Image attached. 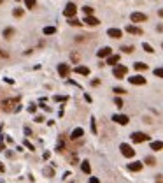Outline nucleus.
<instances>
[{"instance_id":"nucleus-26","label":"nucleus","mask_w":163,"mask_h":183,"mask_svg":"<svg viewBox=\"0 0 163 183\" xmlns=\"http://www.w3.org/2000/svg\"><path fill=\"white\" fill-rule=\"evenodd\" d=\"M142 48H144V51H146V53H154L153 46H151V44H147V42H144V44H142Z\"/></svg>"},{"instance_id":"nucleus-14","label":"nucleus","mask_w":163,"mask_h":183,"mask_svg":"<svg viewBox=\"0 0 163 183\" xmlns=\"http://www.w3.org/2000/svg\"><path fill=\"white\" fill-rule=\"evenodd\" d=\"M74 71H75V74H81V76H90V69L84 65H77Z\"/></svg>"},{"instance_id":"nucleus-6","label":"nucleus","mask_w":163,"mask_h":183,"mask_svg":"<svg viewBox=\"0 0 163 183\" xmlns=\"http://www.w3.org/2000/svg\"><path fill=\"white\" fill-rule=\"evenodd\" d=\"M58 74H60L61 78H67V76L70 74V67H69V63H58Z\"/></svg>"},{"instance_id":"nucleus-25","label":"nucleus","mask_w":163,"mask_h":183,"mask_svg":"<svg viewBox=\"0 0 163 183\" xmlns=\"http://www.w3.org/2000/svg\"><path fill=\"white\" fill-rule=\"evenodd\" d=\"M12 14H14L16 18H21V16L25 14V11L21 9V7H16V9H12Z\"/></svg>"},{"instance_id":"nucleus-19","label":"nucleus","mask_w":163,"mask_h":183,"mask_svg":"<svg viewBox=\"0 0 163 183\" xmlns=\"http://www.w3.org/2000/svg\"><path fill=\"white\" fill-rule=\"evenodd\" d=\"M118 62H119V55H109L107 56V63L109 65H116Z\"/></svg>"},{"instance_id":"nucleus-23","label":"nucleus","mask_w":163,"mask_h":183,"mask_svg":"<svg viewBox=\"0 0 163 183\" xmlns=\"http://www.w3.org/2000/svg\"><path fill=\"white\" fill-rule=\"evenodd\" d=\"M69 25H72V27H82V21L75 20V18H69Z\"/></svg>"},{"instance_id":"nucleus-27","label":"nucleus","mask_w":163,"mask_h":183,"mask_svg":"<svg viewBox=\"0 0 163 183\" xmlns=\"http://www.w3.org/2000/svg\"><path fill=\"white\" fill-rule=\"evenodd\" d=\"M82 12H84L86 16H90V14H93V7H90V5H84V7H82Z\"/></svg>"},{"instance_id":"nucleus-5","label":"nucleus","mask_w":163,"mask_h":183,"mask_svg":"<svg viewBox=\"0 0 163 183\" xmlns=\"http://www.w3.org/2000/svg\"><path fill=\"white\" fill-rule=\"evenodd\" d=\"M130 20H132L133 23H142V21H147V16H146L144 12H132Z\"/></svg>"},{"instance_id":"nucleus-38","label":"nucleus","mask_w":163,"mask_h":183,"mask_svg":"<svg viewBox=\"0 0 163 183\" xmlns=\"http://www.w3.org/2000/svg\"><path fill=\"white\" fill-rule=\"evenodd\" d=\"M44 174H46V176H53V174H54V169H49V167H48V169H44Z\"/></svg>"},{"instance_id":"nucleus-41","label":"nucleus","mask_w":163,"mask_h":183,"mask_svg":"<svg viewBox=\"0 0 163 183\" xmlns=\"http://www.w3.org/2000/svg\"><path fill=\"white\" fill-rule=\"evenodd\" d=\"M28 111H30V113H35V111H37V106H33V104H32L30 108H28Z\"/></svg>"},{"instance_id":"nucleus-24","label":"nucleus","mask_w":163,"mask_h":183,"mask_svg":"<svg viewBox=\"0 0 163 183\" xmlns=\"http://www.w3.org/2000/svg\"><path fill=\"white\" fill-rule=\"evenodd\" d=\"M42 32H44V35H53L56 32V27H46Z\"/></svg>"},{"instance_id":"nucleus-48","label":"nucleus","mask_w":163,"mask_h":183,"mask_svg":"<svg viewBox=\"0 0 163 183\" xmlns=\"http://www.w3.org/2000/svg\"><path fill=\"white\" fill-rule=\"evenodd\" d=\"M158 14H160V18H163V9H161V11H158Z\"/></svg>"},{"instance_id":"nucleus-16","label":"nucleus","mask_w":163,"mask_h":183,"mask_svg":"<svg viewBox=\"0 0 163 183\" xmlns=\"http://www.w3.org/2000/svg\"><path fill=\"white\" fill-rule=\"evenodd\" d=\"M142 165H144L142 162H130V164H128V169L137 173V171H140V169H142Z\"/></svg>"},{"instance_id":"nucleus-43","label":"nucleus","mask_w":163,"mask_h":183,"mask_svg":"<svg viewBox=\"0 0 163 183\" xmlns=\"http://www.w3.org/2000/svg\"><path fill=\"white\" fill-rule=\"evenodd\" d=\"M91 85H93V86H98V85H100V79H93Z\"/></svg>"},{"instance_id":"nucleus-17","label":"nucleus","mask_w":163,"mask_h":183,"mask_svg":"<svg viewBox=\"0 0 163 183\" xmlns=\"http://www.w3.org/2000/svg\"><path fill=\"white\" fill-rule=\"evenodd\" d=\"M81 169H82V173L84 174H90L91 173V165H90V162H88V160H82L81 162Z\"/></svg>"},{"instance_id":"nucleus-3","label":"nucleus","mask_w":163,"mask_h":183,"mask_svg":"<svg viewBox=\"0 0 163 183\" xmlns=\"http://www.w3.org/2000/svg\"><path fill=\"white\" fill-rule=\"evenodd\" d=\"M119 150H121V153L126 157V159H132L133 155H135V150H133L130 144H126V143H123L121 146H119Z\"/></svg>"},{"instance_id":"nucleus-29","label":"nucleus","mask_w":163,"mask_h":183,"mask_svg":"<svg viewBox=\"0 0 163 183\" xmlns=\"http://www.w3.org/2000/svg\"><path fill=\"white\" fill-rule=\"evenodd\" d=\"M67 99H69L67 95H54V101H56V102H65Z\"/></svg>"},{"instance_id":"nucleus-28","label":"nucleus","mask_w":163,"mask_h":183,"mask_svg":"<svg viewBox=\"0 0 163 183\" xmlns=\"http://www.w3.org/2000/svg\"><path fill=\"white\" fill-rule=\"evenodd\" d=\"M154 76H156V78H161V79H163V67L154 69Z\"/></svg>"},{"instance_id":"nucleus-34","label":"nucleus","mask_w":163,"mask_h":183,"mask_svg":"<svg viewBox=\"0 0 163 183\" xmlns=\"http://www.w3.org/2000/svg\"><path fill=\"white\" fill-rule=\"evenodd\" d=\"M5 150V144H4V134H0V152Z\"/></svg>"},{"instance_id":"nucleus-22","label":"nucleus","mask_w":163,"mask_h":183,"mask_svg":"<svg viewBox=\"0 0 163 183\" xmlns=\"http://www.w3.org/2000/svg\"><path fill=\"white\" fill-rule=\"evenodd\" d=\"M37 5V0H25V7L26 9H33Z\"/></svg>"},{"instance_id":"nucleus-9","label":"nucleus","mask_w":163,"mask_h":183,"mask_svg":"<svg viewBox=\"0 0 163 183\" xmlns=\"http://www.w3.org/2000/svg\"><path fill=\"white\" fill-rule=\"evenodd\" d=\"M128 81L132 83V85H146V78L140 76V74H137V76H130Z\"/></svg>"},{"instance_id":"nucleus-46","label":"nucleus","mask_w":163,"mask_h":183,"mask_svg":"<svg viewBox=\"0 0 163 183\" xmlns=\"http://www.w3.org/2000/svg\"><path fill=\"white\" fill-rule=\"evenodd\" d=\"M156 183H163V180H161V176H158V178H156Z\"/></svg>"},{"instance_id":"nucleus-31","label":"nucleus","mask_w":163,"mask_h":183,"mask_svg":"<svg viewBox=\"0 0 163 183\" xmlns=\"http://www.w3.org/2000/svg\"><path fill=\"white\" fill-rule=\"evenodd\" d=\"M114 93H116V95H123V93H126V90H125V88H119V86H118V88H114Z\"/></svg>"},{"instance_id":"nucleus-1","label":"nucleus","mask_w":163,"mask_h":183,"mask_svg":"<svg viewBox=\"0 0 163 183\" xmlns=\"http://www.w3.org/2000/svg\"><path fill=\"white\" fill-rule=\"evenodd\" d=\"M126 72H128V67L126 65H114V78L116 79H125V76H126Z\"/></svg>"},{"instance_id":"nucleus-30","label":"nucleus","mask_w":163,"mask_h":183,"mask_svg":"<svg viewBox=\"0 0 163 183\" xmlns=\"http://www.w3.org/2000/svg\"><path fill=\"white\" fill-rule=\"evenodd\" d=\"M146 164H147V165H154V164H156V159H154V157H147V159H146Z\"/></svg>"},{"instance_id":"nucleus-15","label":"nucleus","mask_w":163,"mask_h":183,"mask_svg":"<svg viewBox=\"0 0 163 183\" xmlns=\"http://www.w3.org/2000/svg\"><path fill=\"white\" fill-rule=\"evenodd\" d=\"M82 134H84V130H82L81 127H77V129H74L70 134V139H79V137H82Z\"/></svg>"},{"instance_id":"nucleus-42","label":"nucleus","mask_w":163,"mask_h":183,"mask_svg":"<svg viewBox=\"0 0 163 183\" xmlns=\"http://www.w3.org/2000/svg\"><path fill=\"white\" fill-rule=\"evenodd\" d=\"M25 136H26V137H28V136H32V130L28 129V127H25Z\"/></svg>"},{"instance_id":"nucleus-2","label":"nucleus","mask_w":163,"mask_h":183,"mask_svg":"<svg viewBox=\"0 0 163 183\" xmlns=\"http://www.w3.org/2000/svg\"><path fill=\"white\" fill-rule=\"evenodd\" d=\"M75 12H77L75 4L69 2V4L65 5V9H63V16H65V18H74V16H75Z\"/></svg>"},{"instance_id":"nucleus-40","label":"nucleus","mask_w":163,"mask_h":183,"mask_svg":"<svg viewBox=\"0 0 163 183\" xmlns=\"http://www.w3.org/2000/svg\"><path fill=\"white\" fill-rule=\"evenodd\" d=\"M88 183H100V180H98V178H95V176H91V178H90V181Z\"/></svg>"},{"instance_id":"nucleus-20","label":"nucleus","mask_w":163,"mask_h":183,"mask_svg":"<svg viewBox=\"0 0 163 183\" xmlns=\"http://www.w3.org/2000/svg\"><path fill=\"white\" fill-rule=\"evenodd\" d=\"M133 67H135V71H146V69H147V63H144V62H135Z\"/></svg>"},{"instance_id":"nucleus-8","label":"nucleus","mask_w":163,"mask_h":183,"mask_svg":"<svg viewBox=\"0 0 163 183\" xmlns=\"http://www.w3.org/2000/svg\"><path fill=\"white\" fill-rule=\"evenodd\" d=\"M109 55H112V48H109V46L100 48V50L97 51V56H98V58H107Z\"/></svg>"},{"instance_id":"nucleus-4","label":"nucleus","mask_w":163,"mask_h":183,"mask_svg":"<svg viewBox=\"0 0 163 183\" xmlns=\"http://www.w3.org/2000/svg\"><path fill=\"white\" fill-rule=\"evenodd\" d=\"M132 141H133V143H144V141H149V134H144V132H133V134H132Z\"/></svg>"},{"instance_id":"nucleus-47","label":"nucleus","mask_w":163,"mask_h":183,"mask_svg":"<svg viewBox=\"0 0 163 183\" xmlns=\"http://www.w3.org/2000/svg\"><path fill=\"white\" fill-rule=\"evenodd\" d=\"M0 171H2V173L5 171V167H4V164H2V162H0Z\"/></svg>"},{"instance_id":"nucleus-37","label":"nucleus","mask_w":163,"mask_h":183,"mask_svg":"<svg viewBox=\"0 0 163 183\" xmlns=\"http://www.w3.org/2000/svg\"><path fill=\"white\" fill-rule=\"evenodd\" d=\"M33 122H35V123H42V122H44V116H42V114L35 116V118H33Z\"/></svg>"},{"instance_id":"nucleus-13","label":"nucleus","mask_w":163,"mask_h":183,"mask_svg":"<svg viewBox=\"0 0 163 183\" xmlns=\"http://www.w3.org/2000/svg\"><path fill=\"white\" fill-rule=\"evenodd\" d=\"M107 35L112 37V39H119L123 35V32L119 30V28H109V30H107Z\"/></svg>"},{"instance_id":"nucleus-33","label":"nucleus","mask_w":163,"mask_h":183,"mask_svg":"<svg viewBox=\"0 0 163 183\" xmlns=\"http://www.w3.org/2000/svg\"><path fill=\"white\" fill-rule=\"evenodd\" d=\"M91 132L97 134V120L95 118H91Z\"/></svg>"},{"instance_id":"nucleus-21","label":"nucleus","mask_w":163,"mask_h":183,"mask_svg":"<svg viewBox=\"0 0 163 183\" xmlns=\"http://www.w3.org/2000/svg\"><path fill=\"white\" fill-rule=\"evenodd\" d=\"M2 35H4L5 39H11V37L14 35V28H11V27H7V28L4 30V34H2Z\"/></svg>"},{"instance_id":"nucleus-35","label":"nucleus","mask_w":163,"mask_h":183,"mask_svg":"<svg viewBox=\"0 0 163 183\" xmlns=\"http://www.w3.org/2000/svg\"><path fill=\"white\" fill-rule=\"evenodd\" d=\"M25 146H26V148H28L30 152H33V150H35V148H33V144H32L30 141H26V139H25Z\"/></svg>"},{"instance_id":"nucleus-18","label":"nucleus","mask_w":163,"mask_h":183,"mask_svg":"<svg viewBox=\"0 0 163 183\" xmlns=\"http://www.w3.org/2000/svg\"><path fill=\"white\" fill-rule=\"evenodd\" d=\"M151 150H153V152H160V150H163V141H153L151 143Z\"/></svg>"},{"instance_id":"nucleus-44","label":"nucleus","mask_w":163,"mask_h":183,"mask_svg":"<svg viewBox=\"0 0 163 183\" xmlns=\"http://www.w3.org/2000/svg\"><path fill=\"white\" fill-rule=\"evenodd\" d=\"M49 157H51V153H49V152H44V160H48Z\"/></svg>"},{"instance_id":"nucleus-7","label":"nucleus","mask_w":163,"mask_h":183,"mask_svg":"<svg viewBox=\"0 0 163 183\" xmlns=\"http://www.w3.org/2000/svg\"><path fill=\"white\" fill-rule=\"evenodd\" d=\"M112 120L116 123H119V125H128V122H130V118H128L126 114H114Z\"/></svg>"},{"instance_id":"nucleus-45","label":"nucleus","mask_w":163,"mask_h":183,"mask_svg":"<svg viewBox=\"0 0 163 183\" xmlns=\"http://www.w3.org/2000/svg\"><path fill=\"white\" fill-rule=\"evenodd\" d=\"M72 60H74V62H77V60H79V56H77L75 53H72Z\"/></svg>"},{"instance_id":"nucleus-12","label":"nucleus","mask_w":163,"mask_h":183,"mask_svg":"<svg viewBox=\"0 0 163 183\" xmlns=\"http://www.w3.org/2000/svg\"><path fill=\"white\" fill-rule=\"evenodd\" d=\"M18 102H20L18 97H16V99H7V101H4V109H5V111H12V106L18 104Z\"/></svg>"},{"instance_id":"nucleus-49","label":"nucleus","mask_w":163,"mask_h":183,"mask_svg":"<svg viewBox=\"0 0 163 183\" xmlns=\"http://www.w3.org/2000/svg\"><path fill=\"white\" fill-rule=\"evenodd\" d=\"M2 2H4V0H0V4H2Z\"/></svg>"},{"instance_id":"nucleus-11","label":"nucleus","mask_w":163,"mask_h":183,"mask_svg":"<svg viewBox=\"0 0 163 183\" xmlns=\"http://www.w3.org/2000/svg\"><path fill=\"white\" fill-rule=\"evenodd\" d=\"M125 30L128 32V34H133V35H142V34H144L142 28H140V27H135V25H128Z\"/></svg>"},{"instance_id":"nucleus-39","label":"nucleus","mask_w":163,"mask_h":183,"mask_svg":"<svg viewBox=\"0 0 163 183\" xmlns=\"http://www.w3.org/2000/svg\"><path fill=\"white\" fill-rule=\"evenodd\" d=\"M7 56H9V53H7V51H2V50H0V58H7Z\"/></svg>"},{"instance_id":"nucleus-32","label":"nucleus","mask_w":163,"mask_h":183,"mask_svg":"<svg viewBox=\"0 0 163 183\" xmlns=\"http://www.w3.org/2000/svg\"><path fill=\"white\" fill-rule=\"evenodd\" d=\"M123 53H133V46H123Z\"/></svg>"},{"instance_id":"nucleus-10","label":"nucleus","mask_w":163,"mask_h":183,"mask_svg":"<svg viewBox=\"0 0 163 183\" xmlns=\"http://www.w3.org/2000/svg\"><path fill=\"white\" fill-rule=\"evenodd\" d=\"M82 23H86V25H90V27H97V25L100 23V20H98V18H95L93 14H90V16H86V18L82 20Z\"/></svg>"},{"instance_id":"nucleus-36","label":"nucleus","mask_w":163,"mask_h":183,"mask_svg":"<svg viewBox=\"0 0 163 183\" xmlns=\"http://www.w3.org/2000/svg\"><path fill=\"white\" fill-rule=\"evenodd\" d=\"M114 104H116L118 108H123V101L119 99V97H116V99H114Z\"/></svg>"}]
</instances>
